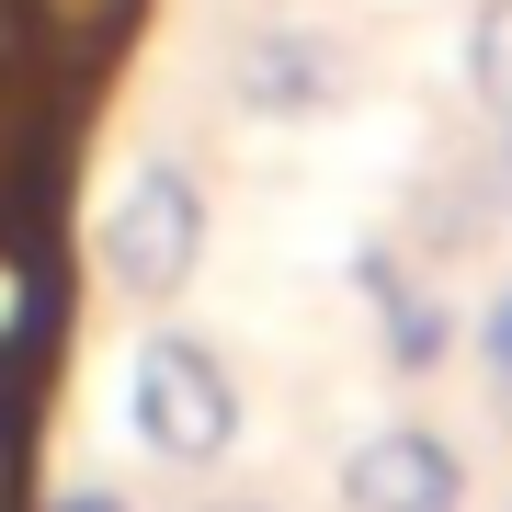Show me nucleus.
<instances>
[{
    "mask_svg": "<svg viewBox=\"0 0 512 512\" xmlns=\"http://www.w3.org/2000/svg\"><path fill=\"white\" fill-rule=\"evenodd\" d=\"M228 92L239 114H262V126H296V114H330L353 92V57L319 35V23H251V35L228 46Z\"/></svg>",
    "mask_w": 512,
    "mask_h": 512,
    "instance_id": "3",
    "label": "nucleus"
},
{
    "mask_svg": "<svg viewBox=\"0 0 512 512\" xmlns=\"http://www.w3.org/2000/svg\"><path fill=\"white\" fill-rule=\"evenodd\" d=\"M35 69V35H23V0H0V80Z\"/></svg>",
    "mask_w": 512,
    "mask_h": 512,
    "instance_id": "10",
    "label": "nucleus"
},
{
    "mask_svg": "<svg viewBox=\"0 0 512 512\" xmlns=\"http://www.w3.org/2000/svg\"><path fill=\"white\" fill-rule=\"evenodd\" d=\"M353 274H365L376 319H387V353H399L410 376H433V365H444V342H456V319H444L433 296H421V285L399 274V251H365V262H353Z\"/></svg>",
    "mask_w": 512,
    "mask_h": 512,
    "instance_id": "7",
    "label": "nucleus"
},
{
    "mask_svg": "<svg viewBox=\"0 0 512 512\" xmlns=\"http://www.w3.org/2000/svg\"><path fill=\"white\" fill-rule=\"evenodd\" d=\"M478 365H490V376L512 387V285L490 296V319H478Z\"/></svg>",
    "mask_w": 512,
    "mask_h": 512,
    "instance_id": "9",
    "label": "nucleus"
},
{
    "mask_svg": "<svg viewBox=\"0 0 512 512\" xmlns=\"http://www.w3.org/2000/svg\"><path fill=\"white\" fill-rule=\"evenodd\" d=\"M194 512H274V501H251V490H217V501H194Z\"/></svg>",
    "mask_w": 512,
    "mask_h": 512,
    "instance_id": "12",
    "label": "nucleus"
},
{
    "mask_svg": "<svg viewBox=\"0 0 512 512\" xmlns=\"http://www.w3.org/2000/svg\"><path fill=\"white\" fill-rule=\"evenodd\" d=\"M501 137H512V126H501ZM501 194H512V148H501Z\"/></svg>",
    "mask_w": 512,
    "mask_h": 512,
    "instance_id": "13",
    "label": "nucleus"
},
{
    "mask_svg": "<svg viewBox=\"0 0 512 512\" xmlns=\"http://www.w3.org/2000/svg\"><path fill=\"white\" fill-rule=\"evenodd\" d=\"M46 512H126V490H103V478H92V490H57Z\"/></svg>",
    "mask_w": 512,
    "mask_h": 512,
    "instance_id": "11",
    "label": "nucleus"
},
{
    "mask_svg": "<svg viewBox=\"0 0 512 512\" xmlns=\"http://www.w3.org/2000/svg\"><path fill=\"white\" fill-rule=\"evenodd\" d=\"M342 512H467V467L444 433L421 421H387L342 456Z\"/></svg>",
    "mask_w": 512,
    "mask_h": 512,
    "instance_id": "4",
    "label": "nucleus"
},
{
    "mask_svg": "<svg viewBox=\"0 0 512 512\" xmlns=\"http://www.w3.org/2000/svg\"><path fill=\"white\" fill-rule=\"evenodd\" d=\"M126 410H137V444L160 467H217L239 444V376H228L217 342H194V330H148L137 342Z\"/></svg>",
    "mask_w": 512,
    "mask_h": 512,
    "instance_id": "1",
    "label": "nucleus"
},
{
    "mask_svg": "<svg viewBox=\"0 0 512 512\" xmlns=\"http://www.w3.org/2000/svg\"><path fill=\"white\" fill-rule=\"evenodd\" d=\"M205 183L183 160H137L126 183H114L103 205V274L114 296H137V308H160V296H183L194 285V262H205Z\"/></svg>",
    "mask_w": 512,
    "mask_h": 512,
    "instance_id": "2",
    "label": "nucleus"
},
{
    "mask_svg": "<svg viewBox=\"0 0 512 512\" xmlns=\"http://www.w3.org/2000/svg\"><path fill=\"white\" fill-rule=\"evenodd\" d=\"M57 342V274H46V239L0 217V376H23Z\"/></svg>",
    "mask_w": 512,
    "mask_h": 512,
    "instance_id": "5",
    "label": "nucleus"
},
{
    "mask_svg": "<svg viewBox=\"0 0 512 512\" xmlns=\"http://www.w3.org/2000/svg\"><path fill=\"white\" fill-rule=\"evenodd\" d=\"M137 12L148 0H23V35H35V57L57 80H92L103 57L137 35Z\"/></svg>",
    "mask_w": 512,
    "mask_h": 512,
    "instance_id": "6",
    "label": "nucleus"
},
{
    "mask_svg": "<svg viewBox=\"0 0 512 512\" xmlns=\"http://www.w3.org/2000/svg\"><path fill=\"white\" fill-rule=\"evenodd\" d=\"M467 92L512 126V0H478V23H467Z\"/></svg>",
    "mask_w": 512,
    "mask_h": 512,
    "instance_id": "8",
    "label": "nucleus"
}]
</instances>
